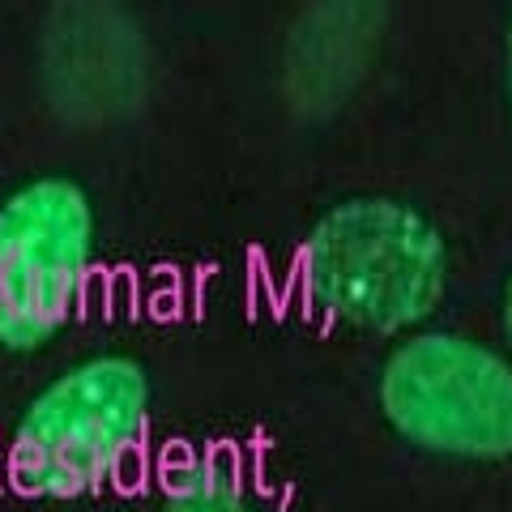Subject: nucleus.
<instances>
[{
    "mask_svg": "<svg viewBox=\"0 0 512 512\" xmlns=\"http://www.w3.org/2000/svg\"><path fill=\"white\" fill-rule=\"evenodd\" d=\"M380 410L423 453L504 461L512 457V359L461 333H419L384 359Z\"/></svg>",
    "mask_w": 512,
    "mask_h": 512,
    "instance_id": "nucleus-3",
    "label": "nucleus"
},
{
    "mask_svg": "<svg viewBox=\"0 0 512 512\" xmlns=\"http://www.w3.org/2000/svg\"><path fill=\"white\" fill-rule=\"evenodd\" d=\"M504 338H508V346H512V278H508V286H504Z\"/></svg>",
    "mask_w": 512,
    "mask_h": 512,
    "instance_id": "nucleus-6",
    "label": "nucleus"
},
{
    "mask_svg": "<svg viewBox=\"0 0 512 512\" xmlns=\"http://www.w3.org/2000/svg\"><path fill=\"white\" fill-rule=\"evenodd\" d=\"M150 376L128 355L69 367L22 410L9 444V478L22 495L73 500L103 487L146 436Z\"/></svg>",
    "mask_w": 512,
    "mask_h": 512,
    "instance_id": "nucleus-2",
    "label": "nucleus"
},
{
    "mask_svg": "<svg viewBox=\"0 0 512 512\" xmlns=\"http://www.w3.org/2000/svg\"><path fill=\"white\" fill-rule=\"evenodd\" d=\"M303 286L320 316L363 333H410L448 291L436 222L393 197H350L316 218L303 244Z\"/></svg>",
    "mask_w": 512,
    "mask_h": 512,
    "instance_id": "nucleus-1",
    "label": "nucleus"
},
{
    "mask_svg": "<svg viewBox=\"0 0 512 512\" xmlns=\"http://www.w3.org/2000/svg\"><path fill=\"white\" fill-rule=\"evenodd\" d=\"M504 64H508V107H512V22H508V43H504Z\"/></svg>",
    "mask_w": 512,
    "mask_h": 512,
    "instance_id": "nucleus-7",
    "label": "nucleus"
},
{
    "mask_svg": "<svg viewBox=\"0 0 512 512\" xmlns=\"http://www.w3.org/2000/svg\"><path fill=\"white\" fill-rule=\"evenodd\" d=\"M94 261V210L64 175L18 188L0 205V346L30 355L69 325Z\"/></svg>",
    "mask_w": 512,
    "mask_h": 512,
    "instance_id": "nucleus-4",
    "label": "nucleus"
},
{
    "mask_svg": "<svg viewBox=\"0 0 512 512\" xmlns=\"http://www.w3.org/2000/svg\"><path fill=\"white\" fill-rule=\"evenodd\" d=\"M163 512H252V500L231 461L192 457L184 466L167 470Z\"/></svg>",
    "mask_w": 512,
    "mask_h": 512,
    "instance_id": "nucleus-5",
    "label": "nucleus"
}]
</instances>
